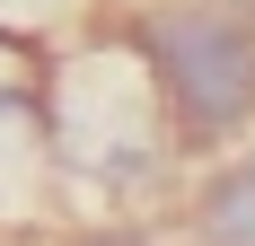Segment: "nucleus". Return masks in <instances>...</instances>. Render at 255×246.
I'll use <instances>...</instances> for the list:
<instances>
[{
	"label": "nucleus",
	"instance_id": "obj_2",
	"mask_svg": "<svg viewBox=\"0 0 255 246\" xmlns=\"http://www.w3.org/2000/svg\"><path fill=\"white\" fill-rule=\"evenodd\" d=\"M124 35L158 71V97L185 149H229L255 132V9L238 0H150Z\"/></svg>",
	"mask_w": 255,
	"mask_h": 246
},
{
	"label": "nucleus",
	"instance_id": "obj_5",
	"mask_svg": "<svg viewBox=\"0 0 255 246\" xmlns=\"http://www.w3.org/2000/svg\"><path fill=\"white\" fill-rule=\"evenodd\" d=\"M62 246H158L141 220H97V229H79V238H62Z\"/></svg>",
	"mask_w": 255,
	"mask_h": 246
},
{
	"label": "nucleus",
	"instance_id": "obj_1",
	"mask_svg": "<svg viewBox=\"0 0 255 246\" xmlns=\"http://www.w3.org/2000/svg\"><path fill=\"white\" fill-rule=\"evenodd\" d=\"M35 132L53 167L88 194H150L185 158L158 71L141 62L132 35H71L35 62Z\"/></svg>",
	"mask_w": 255,
	"mask_h": 246
},
{
	"label": "nucleus",
	"instance_id": "obj_3",
	"mask_svg": "<svg viewBox=\"0 0 255 246\" xmlns=\"http://www.w3.org/2000/svg\"><path fill=\"white\" fill-rule=\"evenodd\" d=\"M185 229H194V246H255V149L220 158V167L194 185Z\"/></svg>",
	"mask_w": 255,
	"mask_h": 246
},
{
	"label": "nucleus",
	"instance_id": "obj_4",
	"mask_svg": "<svg viewBox=\"0 0 255 246\" xmlns=\"http://www.w3.org/2000/svg\"><path fill=\"white\" fill-rule=\"evenodd\" d=\"M79 0H0V44H71Z\"/></svg>",
	"mask_w": 255,
	"mask_h": 246
}]
</instances>
